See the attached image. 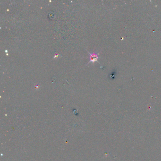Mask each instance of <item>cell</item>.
Here are the masks:
<instances>
[{
	"label": "cell",
	"instance_id": "6da1fadb",
	"mask_svg": "<svg viewBox=\"0 0 161 161\" xmlns=\"http://www.w3.org/2000/svg\"><path fill=\"white\" fill-rule=\"evenodd\" d=\"M89 54L90 55V61L89 63L90 62H98V54L96 53L95 52H93V53H90L89 52Z\"/></svg>",
	"mask_w": 161,
	"mask_h": 161
}]
</instances>
